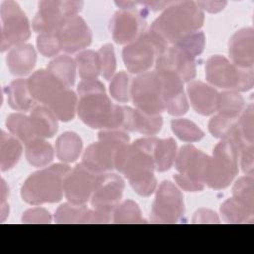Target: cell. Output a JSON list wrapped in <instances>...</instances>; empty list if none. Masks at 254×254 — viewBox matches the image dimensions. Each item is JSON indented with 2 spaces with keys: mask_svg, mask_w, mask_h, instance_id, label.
<instances>
[{
  "mask_svg": "<svg viewBox=\"0 0 254 254\" xmlns=\"http://www.w3.org/2000/svg\"><path fill=\"white\" fill-rule=\"evenodd\" d=\"M129 140V136L120 130L101 131L98 134V142L85 150L81 163L98 174L108 172L115 168L118 150L128 144Z\"/></svg>",
  "mask_w": 254,
  "mask_h": 254,
  "instance_id": "6",
  "label": "cell"
},
{
  "mask_svg": "<svg viewBox=\"0 0 254 254\" xmlns=\"http://www.w3.org/2000/svg\"><path fill=\"white\" fill-rule=\"evenodd\" d=\"M57 35L61 49L65 53H75L90 45L91 31L85 21L78 15L68 18L59 29Z\"/></svg>",
  "mask_w": 254,
  "mask_h": 254,
  "instance_id": "17",
  "label": "cell"
},
{
  "mask_svg": "<svg viewBox=\"0 0 254 254\" xmlns=\"http://www.w3.org/2000/svg\"><path fill=\"white\" fill-rule=\"evenodd\" d=\"M130 88L129 76L124 71L116 73L109 85L111 96L119 102H127L130 99Z\"/></svg>",
  "mask_w": 254,
  "mask_h": 254,
  "instance_id": "41",
  "label": "cell"
},
{
  "mask_svg": "<svg viewBox=\"0 0 254 254\" xmlns=\"http://www.w3.org/2000/svg\"><path fill=\"white\" fill-rule=\"evenodd\" d=\"M239 151L235 143L228 139L221 140L209 157L205 175V184L211 189H224L230 185L238 173Z\"/></svg>",
  "mask_w": 254,
  "mask_h": 254,
  "instance_id": "8",
  "label": "cell"
},
{
  "mask_svg": "<svg viewBox=\"0 0 254 254\" xmlns=\"http://www.w3.org/2000/svg\"><path fill=\"white\" fill-rule=\"evenodd\" d=\"M253 104L250 103L244 111L239 119H237V127L240 133L242 140L245 143L254 144V123H253Z\"/></svg>",
  "mask_w": 254,
  "mask_h": 254,
  "instance_id": "44",
  "label": "cell"
},
{
  "mask_svg": "<svg viewBox=\"0 0 254 254\" xmlns=\"http://www.w3.org/2000/svg\"><path fill=\"white\" fill-rule=\"evenodd\" d=\"M9 194V189L5 183L4 180L1 181V203H4L6 201V198H8Z\"/></svg>",
  "mask_w": 254,
  "mask_h": 254,
  "instance_id": "54",
  "label": "cell"
},
{
  "mask_svg": "<svg viewBox=\"0 0 254 254\" xmlns=\"http://www.w3.org/2000/svg\"><path fill=\"white\" fill-rule=\"evenodd\" d=\"M75 61L66 55L56 57L50 62L47 69L67 87H71L75 80Z\"/></svg>",
  "mask_w": 254,
  "mask_h": 254,
  "instance_id": "30",
  "label": "cell"
},
{
  "mask_svg": "<svg viewBox=\"0 0 254 254\" xmlns=\"http://www.w3.org/2000/svg\"><path fill=\"white\" fill-rule=\"evenodd\" d=\"M158 139L142 138L121 147L115 158V169L130 182L141 196L151 195L157 186L154 176V148Z\"/></svg>",
  "mask_w": 254,
  "mask_h": 254,
  "instance_id": "1",
  "label": "cell"
},
{
  "mask_svg": "<svg viewBox=\"0 0 254 254\" xmlns=\"http://www.w3.org/2000/svg\"><path fill=\"white\" fill-rule=\"evenodd\" d=\"M229 56L232 64L241 68H253L254 33L252 28L237 31L229 41Z\"/></svg>",
  "mask_w": 254,
  "mask_h": 254,
  "instance_id": "21",
  "label": "cell"
},
{
  "mask_svg": "<svg viewBox=\"0 0 254 254\" xmlns=\"http://www.w3.org/2000/svg\"><path fill=\"white\" fill-rule=\"evenodd\" d=\"M156 71H171L179 75L183 81H190L196 74L195 59L182 50L170 46L158 54Z\"/></svg>",
  "mask_w": 254,
  "mask_h": 254,
  "instance_id": "16",
  "label": "cell"
},
{
  "mask_svg": "<svg viewBox=\"0 0 254 254\" xmlns=\"http://www.w3.org/2000/svg\"><path fill=\"white\" fill-rule=\"evenodd\" d=\"M52 216L48 210L42 207H34L23 213L22 221L24 223H50Z\"/></svg>",
  "mask_w": 254,
  "mask_h": 254,
  "instance_id": "46",
  "label": "cell"
},
{
  "mask_svg": "<svg viewBox=\"0 0 254 254\" xmlns=\"http://www.w3.org/2000/svg\"><path fill=\"white\" fill-rule=\"evenodd\" d=\"M139 5L145 7V9H150L152 11H159L165 9L171 2L168 1H138Z\"/></svg>",
  "mask_w": 254,
  "mask_h": 254,
  "instance_id": "53",
  "label": "cell"
},
{
  "mask_svg": "<svg viewBox=\"0 0 254 254\" xmlns=\"http://www.w3.org/2000/svg\"><path fill=\"white\" fill-rule=\"evenodd\" d=\"M75 64L82 80L96 79L100 74V64L98 53L92 50L80 52L75 57Z\"/></svg>",
  "mask_w": 254,
  "mask_h": 254,
  "instance_id": "33",
  "label": "cell"
},
{
  "mask_svg": "<svg viewBox=\"0 0 254 254\" xmlns=\"http://www.w3.org/2000/svg\"><path fill=\"white\" fill-rule=\"evenodd\" d=\"M114 209L106 207H96L89 209L86 223H108L113 221Z\"/></svg>",
  "mask_w": 254,
  "mask_h": 254,
  "instance_id": "48",
  "label": "cell"
},
{
  "mask_svg": "<svg viewBox=\"0 0 254 254\" xmlns=\"http://www.w3.org/2000/svg\"><path fill=\"white\" fill-rule=\"evenodd\" d=\"M100 174L90 170L82 163L70 170L64 181V195L69 202L84 204L95 190Z\"/></svg>",
  "mask_w": 254,
  "mask_h": 254,
  "instance_id": "14",
  "label": "cell"
},
{
  "mask_svg": "<svg viewBox=\"0 0 254 254\" xmlns=\"http://www.w3.org/2000/svg\"><path fill=\"white\" fill-rule=\"evenodd\" d=\"M138 4L131 9H120L111 20V32L113 40L117 44H130L138 39L145 28V13L137 8Z\"/></svg>",
  "mask_w": 254,
  "mask_h": 254,
  "instance_id": "15",
  "label": "cell"
},
{
  "mask_svg": "<svg viewBox=\"0 0 254 254\" xmlns=\"http://www.w3.org/2000/svg\"><path fill=\"white\" fill-rule=\"evenodd\" d=\"M26 158L35 167H44L52 162L54 150L44 139H35L26 144Z\"/></svg>",
  "mask_w": 254,
  "mask_h": 254,
  "instance_id": "32",
  "label": "cell"
},
{
  "mask_svg": "<svg viewBox=\"0 0 254 254\" xmlns=\"http://www.w3.org/2000/svg\"><path fill=\"white\" fill-rule=\"evenodd\" d=\"M70 168L64 164H56L33 173L21 189V196L29 204L58 202L64 192V181Z\"/></svg>",
  "mask_w": 254,
  "mask_h": 254,
  "instance_id": "4",
  "label": "cell"
},
{
  "mask_svg": "<svg viewBox=\"0 0 254 254\" xmlns=\"http://www.w3.org/2000/svg\"><path fill=\"white\" fill-rule=\"evenodd\" d=\"M82 1H41L32 27L40 34L57 33L61 26L70 17L76 16L82 9Z\"/></svg>",
  "mask_w": 254,
  "mask_h": 254,
  "instance_id": "9",
  "label": "cell"
},
{
  "mask_svg": "<svg viewBox=\"0 0 254 254\" xmlns=\"http://www.w3.org/2000/svg\"><path fill=\"white\" fill-rule=\"evenodd\" d=\"M115 223H144L140 207L133 200H125L117 205L113 213Z\"/></svg>",
  "mask_w": 254,
  "mask_h": 254,
  "instance_id": "38",
  "label": "cell"
},
{
  "mask_svg": "<svg viewBox=\"0 0 254 254\" xmlns=\"http://www.w3.org/2000/svg\"><path fill=\"white\" fill-rule=\"evenodd\" d=\"M244 105V98L237 91L227 90L218 93L216 111L220 115L237 118L242 113Z\"/></svg>",
  "mask_w": 254,
  "mask_h": 254,
  "instance_id": "34",
  "label": "cell"
},
{
  "mask_svg": "<svg viewBox=\"0 0 254 254\" xmlns=\"http://www.w3.org/2000/svg\"><path fill=\"white\" fill-rule=\"evenodd\" d=\"M9 105L17 111H28L34 107L36 100L31 94L28 79L19 78L6 87Z\"/></svg>",
  "mask_w": 254,
  "mask_h": 254,
  "instance_id": "26",
  "label": "cell"
},
{
  "mask_svg": "<svg viewBox=\"0 0 254 254\" xmlns=\"http://www.w3.org/2000/svg\"><path fill=\"white\" fill-rule=\"evenodd\" d=\"M188 95L193 109L201 115H210L216 111L218 92L202 81H191L188 85Z\"/></svg>",
  "mask_w": 254,
  "mask_h": 254,
  "instance_id": "23",
  "label": "cell"
},
{
  "mask_svg": "<svg viewBox=\"0 0 254 254\" xmlns=\"http://www.w3.org/2000/svg\"><path fill=\"white\" fill-rule=\"evenodd\" d=\"M220 212L222 218L230 223H251L254 218V206L234 197L228 198L222 203Z\"/></svg>",
  "mask_w": 254,
  "mask_h": 254,
  "instance_id": "27",
  "label": "cell"
},
{
  "mask_svg": "<svg viewBox=\"0 0 254 254\" xmlns=\"http://www.w3.org/2000/svg\"><path fill=\"white\" fill-rule=\"evenodd\" d=\"M6 126L10 133L21 142H23L25 145L35 140L31 128L29 115L13 113L7 117Z\"/></svg>",
  "mask_w": 254,
  "mask_h": 254,
  "instance_id": "35",
  "label": "cell"
},
{
  "mask_svg": "<svg viewBox=\"0 0 254 254\" xmlns=\"http://www.w3.org/2000/svg\"><path fill=\"white\" fill-rule=\"evenodd\" d=\"M163 125V118L159 114H147L138 109L124 106L122 129L138 132L144 135L157 134Z\"/></svg>",
  "mask_w": 254,
  "mask_h": 254,
  "instance_id": "22",
  "label": "cell"
},
{
  "mask_svg": "<svg viewBox=\"0 0 254 254\" xmlns=\"http://www.w3.org/2000/svg\"><path fill=\"white\" fill-rule=\"evenodd\" d=\"M81 149L82 141L73 132H65L57 139L56 154L58 159L64 163L74 162L79 157Z\"/></svg>",
  "mask_w": 254,
  "mask_h": 254,
  "instance_id": "29",
  "label": "cell"
},
{
  "mask_svg": "<svg viewBox=\"0 0 254 254\" xmlns=\"http://www.w3.org/2000/svg\"><path fill=\"white\" fill-rule=\"evenodd\" d=\"M76 111L90 128L119 130L122 127L124 106L113 104L105 91L81 95Z\"/></svg>",
  "mask_w": 254,
  "mask_h": 254,
  "instance_id": "5",
  "label": "cell"
},
{
  "mask_svg": "<svg viewBox=\"0 0 254 254\" xmlns=\"http://www.w3.org/2000/svg\"><path fill=\"white\" fill-rule=\"evenodd\" d=\"M203 22L204 13L196 2H171L153 22L149 32L162 52L188 35L199 31Z\"/></svg>",
  "mask_w": 254,
  "mask_h": 254,
  "instance_id": "2",
  "label": "cell"
},
{
  "mask_svg": "<svg viewBox=\"0 0 254 254\" xmlns=\"http://www.w3.org/2000/svg\"><path fill=\"white\" fill-rule=\"evenodd\" d=\"M236 118L217 114L210 119L208 123V129L211 135L215 138H219L221 140L229 139L236 128Z\"/></svg>",
  "mask_w": 254,
  "mask_h": 254,
  "instance_id": "39",
  "label": "cell"
},
{
  "mask_svg": "<svg viewBox=\"0 0 254 254\" xmlns=\"http://www.w3.org/2000/svg\"><path fill=\"white\" fill-rule=\"evenodd\" d=\"M89 209L84 204H62L55 213L57 223H86Z\"/></svg>",
  "mask_w": 254,
  "mask_h": 254,
  "instance_id": "36",
  "label": "cell"
},
{
  "mask_svg": "<svg viewBox=\"0 0 254 254\" xmlns=\"http://www.w3.org/2000/svg\"><path fill=\"white\" fill-rule=\"evenodd\" d=\"M37 56L33 46L22 44L10 50L6 62L10 72L14 75H26L35 67Z\"/></svg>",
  "mask_w": 254,
  "mask_h": 254,
  "instance_id": "24",
  "label": "cell"
},
{
  "mask_svg": "<svg viewBox=\"0 0 254 254\" xmlns=\"http://www.w3.org/2000/svg\"><path fill=\"white\" fill-rule=\"evenodd\" d=\"M156 71V70H155ZM159 75L165 110L172 115H183L189 109L184 93V81L174 72L156 71Z\"/></svg>",
  "mask_w": 254,
  "mask_h": 254,
  "instance_id": "18",
  "label": "cell"
},
{
  "mask_svg": "<svg viewBox=\"0 0 254 254\" xmlns=\"http://www.w3.org/2000/svg\"><path fill=\"white\" fill-rule=\"evenodd\" d=\"M124 182L116 174H100L90 201L93 208L106 207L115 209L122 197Z\"/></svg>",
  "mask_w": 254,
  "mask_h": 254,
  "instance_id": "20",
  "label": "cell"
},
{
  "mask_svg": "<svg viewBox=\"0 0 254 254\" xmlns=\"http://www.w3.org/2000/svg\"><path fill=\"white\" fill-rule=\"evenodd\" d=\"M204 45H205L204 34L201 31H197L183 38L182 40L174 44L173 47H176L182 50L192 59H195L198 55L202 53L204 49Z\"/></svg>",
  "mask_w": 254,
  "mask_h": 254,
  "instance_id": "40",
  "label": "cell"
},
{
  "mask_svg": "<svg viewBox=\"0 0 254 254\" xmlns=\"http://www.w3.org/2000/svg\"><path fill=\"white\" fill-rule=\"evenodd\" d=\"M30 117V123L35 139H46L53 137L58 130V119L46 106L35 107Z\"/></svg>",
  "mask_w": 254,
  "mask_h": 254,
  "instance_id": "25",
  "label": "cell"
},
{
  "mask_svg": "<svg viewBox=\"0 0 254 254\" xmlns=\"http://www.w3.org/2000/svg\"><path fill=\"white\" fill-rule=\"evenodd\" d=\"M0 13L2 20L0 48L4 52L24 44L29 39L31 30L27 16L17 2L4 1Z\"/></svg>",
  "mask_w": 254,
  "mask_h": 254,
  "instance_id": "10",
  "label": "cell"
},
{
  "mask_svg": "<svg viewBox=\"0 0 254 254\" xmlns=\"http://www.w3.org/2000/svg\"><path fill=\"white\" fill-rule=\"evenodd\" d=\"M208 161L209 156L196 149L193 145H185L176 157L175 167L180 174L197 183L205 184Z\"/></svg>",
  "mask_w": 254,
  "mask_h": 254,
  "instance_id": "19",
  "label": "cell"
},
{
  "mask_svg": "<svg viewBox=\"0 0 254 254\" xmlns=\"http://www.w3.org/2000/svg\"><path fill=\"white\" fill-rule=\"evenodd\" d=\"M196 4L202 11H207L208 13H217L225 8L227 2L226 1H198L196 2Z\"/></svg>",
  "mask_w": 254,
  "mask_h": 254,
  "instance_id": "52",
  "label": "cell"
},
{
  "mask_svg": "<svg viewBox=\"0 0 254 254\" xmlns=\"http://www.w3.org/2000/svg\"><path fill=\"white\" fill-rule=\"evenodd\" d=\"M174 179L176 181V183L185 190L187 191H200L203 190L204 188V184L201 183H197L191 179H190L189 177L183 175V174H177L174 176Z\"/></svg>",
  "mask_w": 254,
  "mask_h": 254,
  "instance_id": "49",
  "label": "cell"
},
{
  "mask_svg": "<svg viewBox=\"0 0 254 254\" xmlns=\"http://www.w3.org/2000/svg\"><path fill=\"white\" fill-rule=\"evenodd\" d=\"M77 91L79 96L94 93V92H103L105 91L104 85L97 79H88L81 80L77 86Z\"/></svg>",
  "mask_w": 254,
  "mask_h": 254,
  "instance_id": "50",
  "label": "cell"
},
{
  "mask_svg": "<svg viewBox=\"0 0 254 254\" xmlns=\"http://www.w3.org/2000/svg\"><path fill=\"white\" fill-rule=\"evenodd\" d=\"M184 199L180 190L170 181L159 186L151 211L154 223H175L184 215Z\"/></svg>",
  "mask_w": 254,
  "mask_h": 254,
  "instance_id": "12",
  "label": "cell"
},
{
  "mask_svg": "<svg viewBox=\"0 0 254 254\" xmlns=\"http://www.w3.org/2000/svg\"><path fill=\"white\" fill-rule=\"evenodd\" d=\"M160 48L150 32L143 33L138 39L124 47L122 58L128 71L135 74L147 72L156 62Z\"/></svg>",
  "mask_w": 254,
  "mask_h": 254,
  "instance_id": "13",
  "label": "cell"
},
{
  "mask_svg": "<svg viewBox=\"0 0 254 254\" xmlns=\"http://www.w3.org/2000/svg\"><path fill=\"white\" fill-rule=\"evenodd\" d=\"M130 97L138 110L159 114L165 110L159 75L156 71L139 74L131 84Z\"/></svg>",
  "mask_w": 254,
  "mask_h": 254,
  "instance_id": "11",
  "label": "cell"
},
{
  "mask_svg": "<svg viewBox=\"0 0 254 254\" xmlns=\"http://www.w3.org/2000/svg\"><path fill=\"white\" fill-rule=\"evenodd\" d=\"M155 169L159 172L169 170L177 157V144L172 138L157 140L154 148Z\"/></svg>",
  "mask_w": 254,
  "mask_h": 254,
  "instance_id": "31",
  "label": "cell"
},
{
  "mask_svg": "<svg viewBox=\"0 0 254 254\" xmlns=\"http://www.w3.org/2000/svg\"><path fill=\"white\" fill-rule=\"evenodd\" d=\"M192 222L193 223H219V218L214 211L201 208L194 213Z\"/></svg>",
  "mask_w": 254,
  "mask_h": 254,
  "instance_id": "51",
  "label": "cell"
},
{
  "mask_svg": "<svg viewBox=\"0 0 254 254\" xmlns=\"http://www.w3.org/2000/svg\"><path fill=\"white\" fill-rule=\"evenodd\" d=\"M205 76L209 83L216 87L247 91L253 87V68H241L222 56L210 57L205 65Z\"/></svg>",
  "mask_w": 254,
  "mask_h": 254,
  "instance_id": "7",
  "label": "cell"
},
{
  "mask_svg": "<svg viewBox=\"0 0 254 254\" xmlns=\"http://www.w3.org/2000/svg\"><path fill=\"white\" fill-rule=\"evenodd\" d=\"M28 85L34 99L48 107L57 119L65 122L73 119L77 110L76 94L48 69L35 71Z\"/></svg>",
  "mask_w": 254,
  "mask_h": 254,
  "instance_id": "3",
  "label": "cell"
},
{
  "mask_svg": "<svg viewBox=\"0 0 254 254\" xmlns=\"http://www.w3.org/2000/svg\"><path fill=\"white\" fill-rule=\"evenodd\" d=\"M22 144L19 139L1 131L0 135V166L2 171L12 169L22 155Z\"/></svg>",
  "mask_w": 254,
  "mask_h": 254,
  "instance_id": "28",
  "label": "cell"
},
{
  "mask_svg": "<svg viewBox=\"0 0 254 254\" xmlns=\"http://www.w3.org/2000/svg\"><path fill=\"white\" fill-rule=\"evenodd\" d=\"M254 147L253 144H245L239 150L242 171L245 175L253 176L254 170Z\"/></svg>",
  "mask_w": 254,
  "mask_h": 254,
  "instance_id": "47",
  "label": "cell"
},
{
  "mask_svg": "<svg viewBox=\"0 0 254 254\" xmlns=\"http://www.w3.org/2000/svg\"><path fill=\"white\" fill-rule=\"evenodd\" d=\"M171 127L174 134L185 142H197L201 140L204 136V133L201 131L198 126L190 120L185 118L174 119L171 122Z\"/></svg>",
  "mask_w": 254,
  "mask_h": 254,
  "instance_id": "37",
  "label": "cell"
},
{
  "mask_svg": "<svg viewBox=\"0 0 254 254\" xmlns=\"http://www.w3.org/2000/svg\"><path fill=\"white\" fill-rule=\"evenodd\" d=\"M37 47L45 57H54L62 50L57 33L40 34L37 38Z\"/></svg>",
  "mask_w": 254,
  "mask_h": 254,
  "instance_id": "45",
  "label": "cell"
},
{
  "mask_svg": "<svg viewBox=\"0 0 254 254\" xmlns=\"http://www.w3.org/2000/svg\"><path fill=\"white\" fill-rule=\"evenodd\" d=\"M253 176L245 175L239 178L232 189L234 198L254 206V190H253Z\"/></svg>",
  "mask_w": 254,
  "mask_h": 254,
  "instance_id": "42",
  "label": "cell"
},
{
  "mask_svg": "<svg viewBox=\"0 0 254 254\" xmlns=\"http://www.w3.org/2000/svg\"><path fill=\"white\" fill-rule=\"evenodd\" d=\"M99 64H100V74L106 80L113 77L116 68V59L114 49L112 45L105 44L98 51Z\"/></svg>",
  "mask_w": 254,
  "mask_h": 254,
  "instance_id": "43",
  "label": "cell"
}]
</instances>
